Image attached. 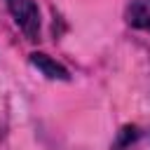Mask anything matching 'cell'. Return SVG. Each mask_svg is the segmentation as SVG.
I'll return each instance as SVG.
<instances>
[{"instance_id": "obj_1", "label": "cell", "mask_w": 150, "mask_h": 150, "mask_svg": "<svg viewBox=\"0 0 150 150\" xmlns=\"http://www.w3.org/2000/svg\"><path fill=\"white\" fill-rule=\"evenodd\" d=\"M5 2H7V9H9L14 23L23 33V38L35 42L40 38V9H38L35 0H5Z\"/></svg>"}, {"instance_id": "obj_2", "label": "cell", "mask_w": 150, "mask_h": 150, "mask_svg": "<svg viewBox=\"0 0 150 150\" xmlns=\"http://www.w3.org/2000/svg\"><path fill=\"white\" fill-rule=\"evenodd\" d=\"M30 63L45 75V77H49V80H70V73H68V68L66 66H61L56 59H52L49 54H45V52H33L30 54Z\"/></svg>"}, {"instance_id": "obj_3", "label": "cell", "mask_w": 150, "mask_h": 150, "mask_svg": "<svg viewBox=\"0 0 150 150\" xmlns=\"http://www.w3.org/2000/svg\"><path fill=\"white\" fill-rule=\"evenodd\" d=\"M124 16L129 26L150 33V0H129Z\"/></svg>"}, {"instance_id": "obj_4", "label": "cell", "mask_w": 150, "mask_h": 150, "mask_svg": "<svg viewBox=\"0 0 150 150\" xmlns=\"http://www.w3.org/2000/svg\"><path fill=\"white\" fill-rule=\"evenodd\" d=\"M141 136V131L136 129V127H124L122 131H120V136H117V143L112 145V150H127L136 138Z\"/></svg>"}, {"instance_id": "obj_5", "label": "cell", "mask_w": 150, "mask_h": 150, "mask_svg": "<svg viewBox=\"0 0 150 150\" xmlns=\"http://www.w3.org/2000/svg\"><path fill=\"white\" fill-rule=\"evenodd\" d=\"M148 138H150V129H148Z\"/></svg>"}]
</instances>
